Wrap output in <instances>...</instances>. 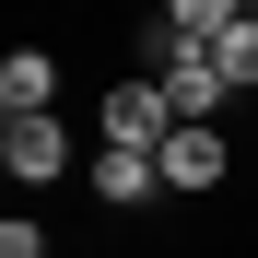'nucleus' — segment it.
<instances>
[{
    "instance_id": "423d86ee",
    "label": "nucleus",
    "mask_w": 258,
    "mask_h": 258,
    "mask_svg": "<svg viewBox=\"0 0 258 258\" xmlns=\"http://www.w3.org/2000/svg\"><path fill=\"white\" fill-rule=\"evenodd\" d=\"M94 200H106V211L164 200V164H153V153H94Z\"/></svg>"
},
{
    "instance_id": "7ed1b4c3",
    "label": "nucleus",
    "mask_w": 258,
    "mask_h": 258,
    "mask_svg": "<svg viewBox=\"0 0 258 258\" xmlns=\"http://www.w3.org/2000/svg\"><path fill=\"white\" fill-rule=\"evenodd\" d=\"M153 82H164V106H176V129H211V117H223V94H235V82L211 71V47H188V59H164Z\"/></svg>"
},
{
    "instance_id": "0eeeda50",
    "label": "nucleus",
    "mask_w": 258,
    "mask_h": 258,
    "mask_svg": "<svg viewBox=\"0 0 258 258\" xmlns=\"http://www.w3.org/2000/svg\"><path fill=\"white\" fill-rule=\"evenodd\" d=\"M211 71H223L235 94H258V12H235L223 35H211Z\"/></svg>"
},
{
    "instance_id": "20e7f679",
    "label": "nucleus",
    "mask_w": 258,
    "mask_h": 258,
    "mask_svg": "<svg viewBox=\"0 0 258 258\" xmlns=\"http://www.w3.org/2000/svg\"><path fill=\"white\" fill-rule=\"evenodd\" d=\"M153 164H164V200H211L223 188V129H176Z\"/></svg>"
},
{
    "instance_id": "f03ea898",
    "label": "nucleus",
    "mask_w": 258,
    "mask_h": 258,
    "mask_svg": "<svg viewBox=\"0 0 258 258\" xmlns=\"http://www.w3.org/2000/svg\"><path fill=\"white\" fill-rule=\"evenodd\" d=\"M0 164L24 188H47V176H71V129L59 117H0Z\"/></svg>"
},
{
    "instance_id": "6e6552de",
    "label": "nucleus",
    "mask_w": 258,
    "mask_h": 258,
    "mask_svg": "<svg viewBox=\"0 0 258 258\" xmlns=\"http://www.w3.org/2000/svg\"><path fill=\"white\" fill-rule=\"evenodd\" d=\"M0 258H47V223H0Z\"/></svg>"
},
{
    "instance_id": "f257e3e1",
    "label": "nucleus",
    "mask_w": 258,
    "mask_h": 258,
    "mask_svg": "<svg viewBox=\"0 0 258 258\" xmlns=\"http://www.w3.org/2000/svg\"><path fill=\"white\" fill-rule=\"evenodd\" d=\"M164 141H176L164 82H117V94H106V153H164Z\"/></svg>"
},
{
    "instance_id": "39448f33",
    "label": "nucleus",
    "mask_w": 258,
    "mask_h": 258,
    "mask_svg": "<svg viewBox=\"0 0 258 258\" xmlns=\"http://www.w3.org/2000/svg\"><path fill=\"white\" fill-rule=\"evenodd\" d=\"M0 117H59V59L47 47H12L0 59Z\"/></svg>"
}]
</instances>
